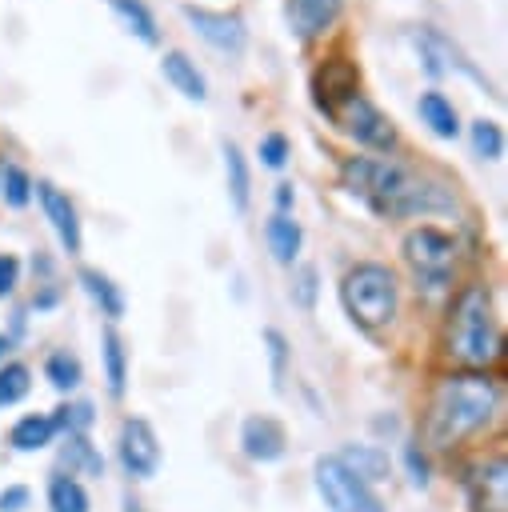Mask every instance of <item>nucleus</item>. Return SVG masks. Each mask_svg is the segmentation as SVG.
I'll return each mask as SVG.
<instances>
[{"instance_id":"f257e3e1","label":"nucleus","mask_w":508,"mask_h":512,"mask_svg":"<svg viewBox=\"0 0 508 512\" xmlns=\"http://www.w3.org/2000/svg\"><path fill=\"white\" fill-rule=\"evenodd\" d=\"M340 180L356 200H364L384 220L452 212V196L436 180L420 176L412 164L392 156H348L340 164Z\"/></svg>"},{"instance_id":"f03ea898","label":"nucleus","mask_w":508,"mask_h":512,"mask_svg":"<svg viewBox=\"0 0 508 512\" xmlns=\"http://www.w3.org/2000/svg\"><path fill=\"white\" fill-rule=\"evenodd\" d=\"M500 408V384L484 372H452L436 380L428 412H424V436L432 448H452L464 436L492 424Z\"/></svg>"},{"instance_id":"7ed1b4c3","label":"nucleus","mask_w":508,"mask_h":512,"mask_svg":"<svg viewBox=\"0 0 508 512\" xmlns=\"http://www.w3.org/2000/svg\"><path fill=\"white\" fill-rule=\"evenodd\" d=\"M448 356L464 368H488L500 356V328L492 316V296L484 284H468L448 320Z\"/></svg>"},{"instance_id":"20e7f679","label":"nucleus","mask_w":508,"mask_h":512,"mask_svg":"<svg viewBox=\"0 0 508 512\" xmlns=\"http://www.w3.org/2000/svg\"><path fill=\"white\" fill-rule=\"evenodd\" d=\"M340 304L352 316V324H360L368 332L392 324L396 304H400L396 272L388 264H376V260H364V264L348 268L344 280H340Z\"/></svg>"},{"instance_id":"39448f33","label":"nucleus","mask_w":508,"mask_h":512,"mask_svg":"<svg viewBox=\"0 0 508 512\" xmlns=\"http://www.w3.org/2000/svg\"><path fill=\"white\" fill-rule=\"evenodd\" d=\"M400 252H404V264H408L416 288H424V292H440V288L452 284L456 252H460V248H456V240H452L444 228H436V224H420V228H412V232L404 236Z\"/></svg>"},{"instance_id":"423d86ee","label":"nucleus","mask_w":508,"mask_h":512,"mask_svg":"<svg viewBox=\"0 0 508 512\" xmlns=\"http://www.w3.org/2000/svg\"><path fill=\"white\" fill-rule=\"evenodd\" d=\"M312 472H316V492L328 504V512H384L372 484L352 476L336 456H320Z\"/></svg>"},{"instance_id":"0eeeda50","label":"nucleus","mask_w":508,"mask_h":512,"mask_svg":"<svg viewBox=\"0 0 508 512\" xmlns=\"http://www.w3.org/2000/svg\"><path fill=\"white\" fill-rule=\"evenodd\" d=\"M412 40H416V52H420V64H424V72H428V76L460 72V76H468L472 84H480L488 96H496V92H492V84H488V76H484V72L468 60V52H464L452 36H444L440 28L420 24V28H412Z\"/></svg>"},{"instance_id":"6e6552de","label":"nucleus","mask_w":508,"mask_h":512,"mask_svg":"<svg viewBox=\"0 0 508 512\" xmlns=\"http://www.w3.org/2000/svg\"><path fill=\"white\" fill-rule=\"evenodd\" d=\"M332 124H340L356 144L372 148V152H392L396 148V124L364 96V92H352L336 112H332Z\"/></svg>"},{"instance_id":"1a4fd4ad","label":"nucleus","mask_w":508,"mask_h":512,"mask_svg":"<svg viewBox=\"0 0 508 512\" xmlns=\"http://www.w3.org/2000/svg\"><path fill=\"white\" fill-rule=\"evenodd\" d=\"M116 456H120V468L132 480H152L156 476V468H160V440H156V432H152V424L144 416H128L120 424Z\"/></svg>"},{"instance_id":"9d476101","label":"nucleus","mask_w":508,"mask_h":512,"mask_svg":"<svg viewBox=\"0 0 508 512\" xmlns=\"http://www.w3.org/2000/svg\"><path fill=\"white\" fill-rule=\"evenodd\" d=\"M184 20L192 24V32L212 44L216 52H228V56H240L244 44H248V28L236 12H212V8H196V4H184Z\"/></svg>"},{"instance_id":"9b49d317","label":"nucleus","mask_w":508,"mask_h":512,"mask_svg":"<svg viewBox=\"0 0 508 512\" xmlns=\"http://www.w3.org/2000/svg\"><path fill=\"white\" fill-rule=\"evenodd\" d=\"M352 92H360V68H356L352 60L332 56V60H324V64L312 72V104H316V112H324L328 120H332V112H336Z\"/></svg>"},{"instance_id":"f8f14e48","label":"nucleus","mask_w":508,"mask_h":512,"mask_svg":"<svg viewBox=\"0 0 508 512\" xmlns=\"http://www.w3.org/2000/svg\"><path fill=\"white\" fill-rule=\"evenodd\" d=\"M32 192H36V200H40V208H44V216H48V224H52V232L60 236V244H64V252L68 256H76L80 252V216H76V204L52 184V180H36L32 184Z\"/></svg>"},{"instance_id":"ddd939ff","label":"nucleus","mask_w":508,"mask_h":512,"mask_svg":"<svg viewBox=\"0 0 508 512\" xmlns=\"http://www.w3.org/2000/svg\"><path fill=\"white\" fill-rule=\"evenodd\" d=\"M340 8L344 0H284V20L296 40H316L336 24Z\"/></svg>"},{"instance_id":"4468645a","label":"nucleus","mask_w":508,"mask_h":512,"mask_svg":"<svg viewBox=\"0 0 508 512\" xmlns=\"http://www.w3.org/2000/svg\"><path fill=\"white\" fill-rule=\"evenodd\" d=\"M468 488H472V504L476 512H504L508 508V464L504 456H492L488 464H480L472 476H468Z\"/></svg>"},{"instance_id":"2eb2a0df","label":"nucleus","mask_w":508,"mask_h":512,"mask_svg":"<svg viewBox=\"0 0 508 512\" xmlns=\"http://www.w3.org/2000/svg\"><path fill=\"white\" fill-rule=\"evenodd\" d=\"M284 444H288L284 440V428L272 416H248L244 428H240V448H244L248 460H260V464L280 460L284 456Z\"/></svg>"},{"instance_id":"dca6fc26","label":"nucleus","mask_w":508,"mask_h":512,"mask_svg":"<svg viewBox=\"0 0 508 512\" xmlns=\"http://www.w3.org/2000/svg\"><path fill=\"white\" fill-rule=\"evenodd\" d=\"M160 72H164V80H168L180 96H188V100H196V104L208 100V80H204V72L196 68V60H192L188 52H180V48L164 52Z\"/></svg>"},{"instance_id":"f3484780","label":"nucleus","mask_w":508,"mask_h":512,"mask_svg":"<svg viewBox=\"0 0 508 512\" xmlns=\"http://www.w3.org/2000/svg\"><path fill=\"white\" fill-rule=\"evenodd\" d=\"M416 112H420V120L432 128V136H440V140H456V136H460V120H456V108H452V100H448L444 92H436V88L420 92V100H416Z\"/></svg>"},{"instance_id":"a211bd4d","label":"nucleus","mask_w":508,"mask_h":512,"mask_svg":"<svg viewBox=\"0 0 508 512\" xmlns=\"http://www.w3.org/2000/svg\"><path fill=\"white\" fill-rule=\"evenodd\" d=\"M264 236H268V252H272V260H276V264H292V260L300 256L304 232H300V224H296L288 212H276V216H268V224H264Z\"/></svg>"},{"instance_id":"6ab92c4d","label":"nucleus","mask_w":508,"mask_h":512,"mask_svg":"<svg viewBox=\"0 0 508 512\" xmlns=\"http://www.w3.org/2000/svg\"><path fill=\"white\" fill-rule=\"evenodd\" d=\"M336 460H340L352 476H360L364 484H376V480L388 476V456H384L376 444H344V448L336 452Z\"/></svg>"},{"instance_id":"aec40b11","label":"nucleus","mask_w":508,"mask_h":512,"mask_svg":"<svg viewBox=\"0 0 508 512\" xmlns=\"http://www.w3.org/2000/svg\"><path fill=\"white\" fill-rule=\"evenodd\" d=\"M56 420L52 416H44V412H32V416H20L16 424H12V432H8V440H12V448L16 452H36V448H48L52 440H56Z\"/></svg>"},{"instance_id":"412c9836","label":"nucleus","mask_w":508,"mask_h":512,"mask_svg":"<svg viewBox=\"0 0 508 512\" xmlns=\"http://www.w3.org/2000/svg\"><path fill=\"white\" fill-rule=\"evenodd\" d=\"M80 288L96 300V308L108 316V320H116V316H124V292L112 284V276H104L100 268H80Z\"/></svg>"},{"instance_id":"4be33fe9","label":"nucleus","mask_w":508,"mask_h":512,"mask_svg":"<svg viewBox=\"0 0 508 512\" xmlns=\"http://www.w3.org/2000/svg\"><path fill=\"white\" fill-rule=\"evenodd\" d=\"M100 344H104V380H108V392L112 396H124V384H128V352H124V340H120L116 328H104Z\"/></svg>"},{"instance_id":"5701e85b","label":"nucleus","mask_w":508,"mask_h":512,"mask_svg":"<svg viewBox=\"0 0 508 512\" xmlns=\"http://www.w3.org/2000/svg\"><path fill=\"white\" fill-rule=\"evenodd\" d=\"M112 12L128 24V32L140 40V44H160V28H156V16L148 12L144 0H108Z\"/></svg>"},{"instance_id":"b1692460","label":"nucleus","mask_w":508,"mask_h":512,"mask_svg":"<svg viewBox=\"0 0 508 512\" xmlns=\"http://www.w3.org/2000/svg\"><path fill=\"white\" fill-rule=\"evenodd\" d=\"M48 508L52 512H88L92 504H88V492H84V484L76 476L56 472L48 480Z\"/></svg>"},{"instance_id":"393cba45","label":"nucleus","mask_w":508,"mask_h":512,"mask_svg":"<svg viewBox=\"0 0 508 512\" xmlns=\"http://www.w3.org/2000/svg\"><path fill=\"white\" fill-rule=\"evenodd\" d=\"M224 180H228L232 208L244 212V208H248V188H252V180H248V160H244V152H240L232 140L224 144Z\"/></svg>"},{"instance_id":"a878e982","label":"nucleus","mask_w":508,"mask_h":512,"mask_svg":"<svg viewBox=\"0 0 508 512\" xmlns=\"http://www.w3.org/2000/svg\"><path fill=\"white\" fill-rule=\"evenodd\" d=\"M60 464L68 468V476H76V472H88V476H100L104 472V460H100V452L88 444V436L84 432H68V440H64V456H60Z\"/></svg>"},{"instance_id":"bb28decb","label":"nucleus","mask_w":508,"mask_h":512,"mask_svg":"<svg viewBox=\"0 0 508 512\" xmlns=\"http://www.w3.org/2000/svg\"><path fill=\"white\" fill-rule=\"evenodd\" d=\"M44 376H48V384H52L56 392H72V388H80L84 368H80V360H76L68 348H56V352H48V360H44Z\"/></svg>"},{"instance_id":"cd10ccee","label":"nucleus","mask_w":508,"mask_h":512,"mask_svg":"<svg viewBox=\"0 0 508 512\" xmlns=\"http://www.w3.org/2000/svg\"><path fill=\"white\" fill-rule=\"evenodd\" d=\"M468 140H472V152L480 160H500L504 156V132H500L496 120H476L468 128Z\"/></svg>"},{"instance_id":"c85d7f7f","label":"nucleus","mask_w":508,"mask_h":512,"mask_svg":"<svg viewBox=\"0 0 508 512\" xmlns=\"http://www.w3.org/2000/svg\"><path fill=\"white\" fill-rule=\"evenodd\" d=\"M28 388H32V372L24 364H4L0 368V408L20 404L28 396Z\"/></svg>"},{"instance_id":"c756f323","label":"nucleus","mask_w":508,"mask_h":512,"mask_svg":"<svg viewBox=\"0 0 508 512\" xmlns=\"http://www.w3.org/2000/svg\"><path fill=\"white\" fill-rule=\"evenodd\" d=\"M0 192H4V204H8V208H24V204L32 200V180H28V172H24L20 164H4V172H0Z\"/></svg>"},{"instance_id":"7c9ffc66","label":"nucleus","mask_w":508,"mask_h":512,"mask_svg":"<svg viewBox=\"0 0 508 512\" xmlns=\"http://www.w3.org/2000/svg\"><path fill=\"white\" fill-rule=\"evenodd\" d=\"M264 344H268V356H272V388L280 392L284 388V364H288V340L276 328H264Z\"/></svg>"},{"instance_id":"2f4dec72","label":"nucleus","mask_w":508,"mask_h":512,"mask_svg":"<svg viewBox=\"0 0 508 512\" xmlns=\"http://www.w3.org/2000/svg\"><path fill=\"white\" fill-rule=\"evenodd\" d=\"M52 420H56V428H64V432H84V428L92 424V404H60Z\"/></svg>"},{"instance_id":"473e14b6","label":"nucleus","mask_w":508,"mask_h":512,"mask_svg":"<svg viewBox=\"0 0 508 512\" xmlns=\"http://www.w3.org/2000/svg\"><path fill=\"white\" fill-rule=\"evenodd\" d=\"M260 160H264L268 168H284V160H288V136H284V132H268V136L260 140Z\"/></svg>"},{"instance_id":"72a5a7b5","label":"nucleus","mask_w":508,"mask_h":512,"mask_svg":"<svg viewBox=\"0 0 508 512\" xmlns=\"http://www.w3.org/2000/svg\"><path fill=\"white\" fill-rule=\"evenodd\" d=\"M292 300H296L300 308H312V304H316V268H312V264H304V268L296 272V280H292Z\"/></svg>"},{"instance_id":"f704fd0d","label":"nucleus","mask_w":508,"mask_h":512,"mask_svg":"<svg viewBox=\"0 0 508 512\" xmlns=\"http://www.w3.org/2000/svg\"><path fill=\"white\" fill-rule=\"evenodd\" d=\"M404 464H408V472H412V484H416V488H428V460H424L420 444H404Z\"/></svg>"},{"instance_id":"c9c22d12","label":"nucleus","mask_w":508,"mask_h":512,"mask_svg":"<svg viewBox=\"0 0 508 512\" xmlns=\"http://www.w3.org/2000/svg\"><path fill=\"white\" fill-rule=\"evenodd\" d=\"M16 280H20V260L8 256V252H0V296H12Z\"/></svg>"},{"instance_id":"e433bc0d","label":"nucleus","mask_w":508,"mask_h":512,"mask_svg":"<svg viewBox=\"0 0 508 512\" xmlns=\"http://www.w3.org/2000/svg\"><path fill=\"white\" fill-rule=\"evenodd\" d=\"M24 504H28V488L24 484H12V488L0 492V512H24Z\"/></svg>"},{"instance_id":"4c0bfd02","label":"nucleus","mask_w":508,"mask_h":512,"mask_svg":"<svg viewBox=\"0 0 508 512\" xmlns=\"http://www.w3.org/2000/svg\"><path fill=\"white\" fill-rule=\"evenodd\" d=\"M292 200H296L292 184H276V212H288V208H292Z\"/></svg>"},{"instance_id":"58836bf2","label":"nucleus","mask_w":508,"mask_h":512,"mask_svg":"<svg viewBox=\"0 0 508 512\" xmlns=\"http://www.w3.org/2000/svg\"><path fill=\"white\" fill-rule=\"evenodd\" d=\"M52 304H56V288H44L32 296V308H52Z\"/></svg>"},{"instance_id":"ea45409f","label":"nucleus","mask_w":508,"mask_h":512,"mask_svg":"<svg viewBox=\"0 0 508 512\" xmlns=\"http://www.w3.org/2000/svg\"><path fill=\"white\" fill-rule=\"evenodd\" d=\"M124 512H144V508H140V500H136V496H124Z\"/></svg>"},{"instance_id":"a19ab883","label":"nucleus","mask_w":508,"mask_h":512,"mask_svg":"<svg viewBox=\"0 0 508 512\" xmlns=\"http://www.w3.org/2000/svg\"><path fill=\"white\" fill-rule=\"evenodd\" d=\"M8 348H12V336H4V332H0V360L8 356Z\"/></svg>"}]
</instances>
